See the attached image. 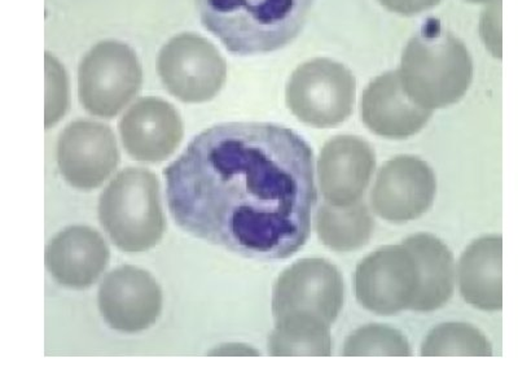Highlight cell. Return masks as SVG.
I'll return each instance as SVG.
<instances>
[{"instance_id": "cell-1", "label": "cell", "mask_w": 518, "mask_h": 389, "mask_svg": "<svg viewBox=\"0 0 518 389\" xmlns=\"http://www.w3.org/2000/svg\"><path fill=\"white\" fill-rule=\"evenodd\" d=\"M168 210L184 231L248 258L297 253L316 204L314 156L274 124L216 125L163 172Z\"/></svg>"}, {"instance_id": "cell-2", "label": "cell", "mask_w": 518, "mask_h": 389, "mask_svg": "<svg viewBox=\"0 0 518 389\" xmlns=\"http://www.w3.org/2000/svg\"><path fill=\"white\" fill-rule=\"evenodd\" d=\"M314 0H196L207 31L238 56L269 54L294 39Z\"/></svg>"}, {"instance_id": "cell-3", "label": "cell", "mask_w": 518, "mask_h": 389, "mask_svg": "<svg viewBox=\"0 0 518 389\" xmlns=\"http://www.w3.org/2000/svg\"><path fill=\"white\" fill-rule=\"evenodd\" d=\"M399 78L409 99L429 110L456 104L473 78L464 43L437 18H428L402 55Z\"/></svg>"}, {"instance_id": "cell-4", "label": "cell", "mask_w": 518, "mask_h": 389, "mask_svg": "<svg viewBox=\"0 0 518 389\" xmlns=\"http://www.w3.org/2000/svg\"><path fill=\"white\" fill-rule=\"evenodd\" d=\"M98 220L118 249L137 253L153 248L165 232L158 178L144 167H127L101 192Z\"/></svg>"}, {"instance_id": "cell-5", "label": "cell", "mask_w": 518, "mask_h": 389, "mask_svg": "<svg viewBox=\"0 0 518 389\" xmlns=\"http://www.w3.org/2000/svg\"><path fill=\"white\" fill-rule=\"evenodd\" d=\"M355 91V78L343 64L317 57L293 71L286 83L285 102L303 124L333 129L351 116Z\"/></svg>"}, {"instance_id": "cell-6", "label": "cell", "mask_w": 518, "mask_h": 389, "mask_svg": "<svg viewBox=\"0 0 518 389\" xmlns=\"http://www.w3.org/2000/svg\"><path fill=\"white\" fill-rule=\"evenodd\" d=\"M143 83V70L131 47L117 40L93 45L78 69V98L92 116L113 118Z\"/></svg>"}, {"instance_id": "cell-7", "label": "cell", "mask_w": 518, "mask_h": 389, "mask_svg": "<svg viewBox=\"0 0 518 389\" xmlns=\"http://www.w3.org/2000/svg\"><path fill=\"white\" fill-rule=\"evenodd\" d=\"M344 302L342 274L323 258H303L289 266L276 280L272 294L275 321L303 315L329 326L336 322Z\"/></svg>"}, {"instance_id": "cell-8", "label": "cell", "mask_w": 518, "mask_h": 389, "mask_svg": "<svg viewBox=\"0 0 518 389\" xmlns=\"http://www.w3.org/2000/svg\"><path fill=\"white\" fill-rule=\"evenodd\" d=\"M157 69L166 90L191 104L215 98L227 78V64L218 48L192 33L177 35L163 45Z\"/></svg>"}, {"instance_id": "cell-9", "label": "cell", "mask_w": 518, "mask_h": 389, "mask_svg": "<svg viewBox=\"0 0 518 389\" xmlns=\"http://www.w3.org/2000/svg\"><path fill=\"white\" fill-rule=\"evenodd\" d=\"M359 304L376 315L390 317L411 309L418 290L417 263L404 244L372 252L355 271Z\"/></svg>"}, {"instance_id": "cell-10", "label": "cell", "mask_w": 518, "mask_h": 389, "mask_svg": "<svg viewBox=\"0 0 518 389\" xmlns=\"http://www.w3.org/2000/svg\"><path fill=\"white\" fill-rule=\"evenodd\" d=\"M437 191L434 172L416 156H397L382 165L371 192L373 212L391 223L420 218Z\"/></svg>"}, {"instance_id": "cell-11", "label": "cell", "mask_w": 518, "mask_h": 389, "mask_svg": "<svg viewBox=\"0 0 518 389\" xmlns=\"http://www.w3.org/2000/svg\"><path fill=\"white\" fill-rule=\"evenodd\" d=\"M57 164L65 181L74 188H97L119 164L114 133L100 122H71L59 136Z\"/></svg>"}, {"instance_id": "cell-12", "label": "cell", "mask_w": 518, "mask_h": 389, "mask_svg": "<svg viewBox=\"0 0 518 389\" xmlns=\"http://www.w3.org/2000/svg\"><path fill=\"white\" fill-rule=\"evenodd\" d=\"M98 309L110 328L141 332L156 323L162 310V290L148 271L125 265L107 274L98 287Z\"/></svg>"}, {"instance_id": "cell-13", "label": "cell", "mask_w": 518, "mask_h": 389, "mask_svg": "<svg viewBox=\"0 0 518 389\" xmlns=\"http://www.w3.org/2000/svg\"><path fill=\"white\" fill-rule=\"evenodd\" d=\"M124 148L141 162H161L179 147L184 134L178 110L160 98L136 100L118 122Z\"/></svg>"}, {"instance_id": "cell-14", "label": "cell", "mask_w": 518, "mask_h": 389, "mask_svg": "<svg viewBox=\"0 0 518 389\" xmlns=\"http://www.w3.org/2000/svg\"><path fill=\"white\" fill-rule=\"evenodd\" d=\"M375 166V152L365 140L354 135L331 139L317 160V179L325 201L333 206L359 203Z\"/></svg>"}, {"instance_id": "cell-15", "label": "cell", "mask_w": 518, "mask_h": 389, "mask_svg": "<svg viewBox=\"0 0 518 389\" xmlns=\"http://www.w3.org/2000/svg\"><path fill=\"white\" fill-rule=\"evenodd\" d=\"M433 110L418 107L402 87L398 71L378 76L361 98V119L376 135L402 140L416 135L430 119Z\"/></svg>"}, {"instance_id": "cell-16", "label": "cell", "mask_w": 518, "mask_h": 389, "mask_svg": "<svg viewBox=\"0 0 518 389\" xmlns=\"http://www.w3.org/2000/svg\"><path fill=\"white\" fill-rule=\"evenodd\" d=\"M107 241L96 230L73 226L57 234L45 248L48 273L62 285L83 289L100 278L109 263Z\"/></svg>"}, {"instance_id": "cell-17", "label": "cell", "mask_w": 518, "mask_h": 389, "mask_svg": "<svg viewBox=\"0 0 518 389\" xmlns=\"http://www.w3.org/2000/svg\"><path fill=\"white\" fill-rule=\"evenodd\" d=\"M502 237L486 236L474 240L461 254L457 265L460 294L476 309H502Z\"/></svg>"}, {"instance_id": "cell-18", "label": "cell", "mask_w": 518, "mask_h": 389, "mask_svg": "<svg viewBox=\"0 0 518 389\" xmlns=\"http://www.w3.org/2000/svg\"><path fill=\"white\" fill-rule=\"evenodd\" d=\"M402 244L412 252L418 270V290L411 310H438L454 295L455 262L451 251L437 236L426 232L412 235Z\"/></svg>"}, {"instance_id": "cell-19", "label": "cell", "mask_w": 518, "mask_h": 389, "mask_svg": "<svg viewBox=\"0 0 518 389\" xmlns=\"http://www.w3.org/2000/svg\"><path fill=\"white\" fill-rule=\"evenodd\" d=\"M373 218L363 203L350 206L322 205L315 227L320 241L332 251L353 252L364 247L373 232Z\"/></svg>"}, {"instance_id": "cell-20", "label": "cell", "mask_w": 518, "mask_h": 389, "mask_svg": "<svg viewBox=\"0 0 518 389\" xmlns=\"http://www.w3.org/2000/svg\"><path fill=\"white\" fill-rule=\"evenodd\" d=\"M268 353L275 357H328L332 353L331 326L312 317L278 319L268 337Z\"/></svg>"}, {"instance_id": "cell-21", "label": "cell", "mask_w": 518, "mask_h": 389, "mask_svg": "<svg viewBox=\"0 0 518 389\" xmlns=\"http://www.w3.org/2000/svg\"><path fill=\"white\" fill-rule=\"evenodd\" d=\"M492 354L490 342L472 324L447 322L431 331L424 340V357H486Z\"/></svg>"}, {"instance_id": "cell-22", "label": "cell", "mask_w": 518, "mask_h": 389, "mask_svg": "<svg viewBox=\"0 0 518 389\" xmlns=\"http://www.w3.org/2000/svg\"><path fill=\"white\" fill-rule=\"evenodd\" d=\"M411 354V347L399 331L376 323L363 326L351 333L342 348V355L346 357H407Z\"/></svg>"}, {"instance_id": "cell-23", "label": "cell", "mask_w": 518, "mask_h": 389, "mask_svg": "<svg viewBox=\"0 0 518 389\" xmlns=\"http://www.w3.org/2000/svg\"><path fill=\"white\" fill-rule=\"evenodd\" d=\"M69 107V82L65 69L54 56L45 54V127L64 117Z\"/></svg>"}, {"instance_id": "cell-24", "label": "cell", "mask_w": 518, "mask_h": 389, "mask_svg": "<svg viewBox=\"0 0 518 389\" xmlns=\"http://www.w3.org/2000/svg\"><path fill=\"white\" fill-rule=\"evenodd\" d=\"M390 12L402 16H414L438 6L440 0H378Z\"/></svg>"}, {"instance_id": "cell-25", "label": "cell", "mask_w": 518, "mask_h": 389, "mask_svg": "<svg viewBox=\"0 0 518 389\" xmlns=\"http://www.w3.org/2000/svg\"><path fill=\"white\" fill-rule=\"evenodd\" d=\"M466 2H471V3H483V2H488V0H466Z\"/></svg>"}]
</instances>
